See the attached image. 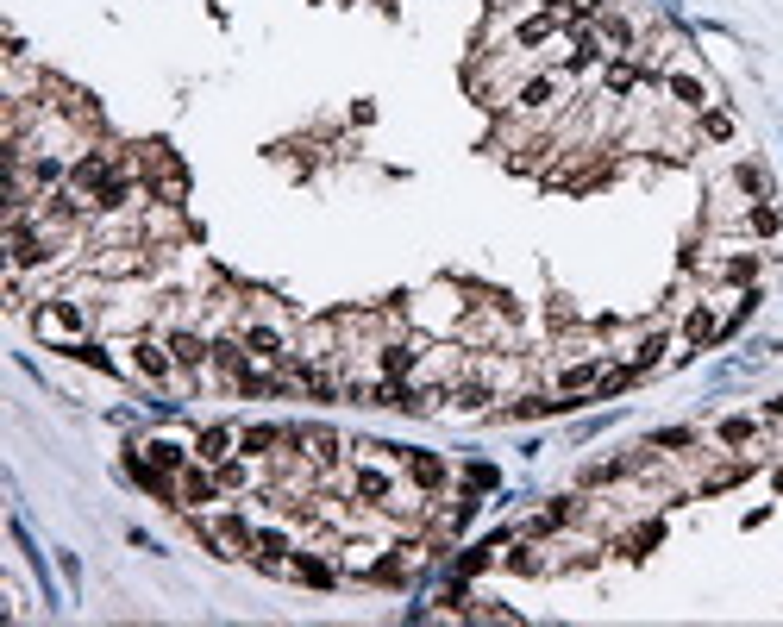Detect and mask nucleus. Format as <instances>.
I'll return each instance as SVG.
<instances>
[{
	"label": "nucleus",
	"mask_w": 783,
	"mask_h": 627,
	"mask_svg": "<svg viewBox=\"0 0 783 627\" xmlns=\"http://www.w3.org/2000/svg\"><path fill=\"white\" fill-rule=\"evenodd\" d=\"M289 577H295V584H314V590H332V584H339V565L301 552V559H289Z\"/></svg>",
	"instance_id": "nucleus-13"
},
{
	"label": "nucleus",
	"mask_w": 783,
	"mask_h": 627,
	"mask_svg": "<svg viewBox=\"0 0 783 627\" xmlns=\"http://www.w3.org/2000/svg\"><path fill=\"white\" fill-rule=\"evenodd\" d=\"M702 138H733V113L727 107H702Z\"/></svg>",
	"instance_id": "nucleus-27"
},
{
	"label": "nucleus",
	"mask_w": 783,
	"mask_h": 627,
	"mask_svg": "<svg viewBox=\"0 0 783 627\" xmlns=\"http://www.w3.org/2000/svg\"><path fill=\"white\" fill-rule=\"evenodd\" d=\"M145 458L157 464V471H170V477H182V464H188V452H182V446H170V439H151Z\"/></svg>",
	"instance_id": "nucleus-23"
},
{
	"label": "nucleus",
	"mask_w": 783,
	"mask_h": 627,
	"mask_svg": "<svg viewBox=\"0 0 783 627\" xmlns=\"http://www.w3.org/2000/svg\"><path fill=\"white\" fill-rule=\"evenodd\" d=\"M715 276H721V283L752 289V283H758V251H733V258H721V264H715Z\"/></svg>",
	"instance_id": "nucleus-18"
},
{
	"label": "nucleus",
	"mask_w": 783,
	"mask_h": 627,
	"mask_svg": "<svg viewBox=\"0 0 783 627\" xmlns=\"http://www.w3.org/2000/svg\"><path fill=\"white\" fill-rule=\"evenodd\" d=\"M239 339H245V352H251L257 364H282V358H289V345H282V327H270V320H245Z\"/></svg>",
	"instance_id": "nucleus-4"
},
{
	"label": "nucleus",
	"mask_w": 783,
	"mask_h": 627,
	"mask_svg": "<svg viewBox=\"0 0 783 627\" xmlns=\"http://www.w3.org/2000/svg\"><path fill=\"white\" fill-rule=\"evenodd\" d=\"M771 421H783V396H777V402H771Z\"/></svg>",
	"instance_id": "nucleus-30"
},
{
	"label": "nucleus",
	"mask_w": 783,
	"mask_h": 627,
	"mask_svg": "<svg viewBox=\"0 0 783 627\" xmlns=\"http://www.w3.org/2000/svg\"><path fill=\"white\" fill-rule=\"evenodd\" d=\"M276 446H289V427H276V421L239 427V452H245V458H276Z\"/></svg>",
	"instance_id": "nucleus-7"
},
{
	"label": "nucleus",
	"mask_w": 783,
	"mask_h": 627,
	"mask_svg": "<svg viewBox=\"0 0 783 627\" xmlns=\"http://www.w3.org/2000/svg\"><path fill=\"white\" fill-rule=\"evenodd\" d=\"M758 433H765V427H758L752 414H733V421H721V427H715V439H721V446H752Z\"/></svg>",
	"instance_id": "nucleus-21"
},
{
	"label": "nucleus",
	"mask_w": 783,
	"mask_h": 627,
	"mask_svg": "<svg viewBox=\"0 0 783 627\" xmlns=\"http://www.w3.org/2000/svg\"><path fill=\"white\" fill-rule=\"evenodd\" d=\"M132 370H138V377H151V383H163L176 370V352H170V345H157V339H138L132 345Z\"/></svg>",
	"instance_id": "nucleus-8"
},
{
	"label": "nucleus",
	"mask_w": 783,
	"mask_h": 627,
	"mask_svg": "<svg viewBox=\"0 0 783 627\" xmlns=\"http://www.w3.org/2000/svg\"><path fill=\"white\" fill-rule=\"evenodd\" d=\"M170 352H176V370H201V364H213V339H201V333H170Z\"/></svg>",
	"instance_id": "nucleus-12"
},
{
	"label": "nucleus",
	"mask_w": 783,
	"mask_h": 627,
	"mask_svg": "<svg viewBox=\"0 0 783 627\" xmlns=\"http://www.w3.org/2000/svg\"><path fill=\"white\" fill-rule=\"evenodd\" d=\"M733 189L752 195V201H771V170L758 164V157H740V164H733Z\"/></svg>",
	"instance_id": "nucleus-14"
},
{
	"label": "nucleus",
	"mask_w": 783,
	"mask_h": 627,
	"mask_svg": "<svg viewBox=\"0 0 783 627\" xmlns=\"http://www.w3.org/2000/svg\"><path fill=\"white\" fill-rule=\"evenodd\" d=\"M558 408H577V402H558V396H514L508 408H502V421H539V414H558Z\"/></svg>",
	"instance_id": "nucleus-15"
},
{
	"label": "nucleus",
	"mask_w": 783,
	"mask_h": 627,
	"mask_svg": "<svg viewBox=\"0 0 783 627\" xmlns=\"http://www.w3.org/2000/svg\"><path fill=\"white\" fill-rule=\"evenodd\" d=\"M213 471H220V490H245V483H251V458L245 452L239 458H220Z\"/></svg>",
	"instance_id": "nucleus-26"
},
{
	"label": "nucleus",
	"mask_w": 783,
	"mask_h": 627,
	"mask_svg": "<svg viewBox=\"0 0 783 627\" xmlns=\"http://www.w3.org/2000/svg\"><path fill=\"white\" fill-rule=\"evenodd\" d=\"M176 483H182V508H207V502H220V471H213V464H201V458H188Z\"/></svg>",
	"instance_id": "nucleus-2"
},
{
	"label": "nucleus",
	"mask_w": 783,
	"mask_h": 627,
	"mask_svg": "<svg viewBox=\"0 0 783 627\" xmlns=\"http://www.w3.org/2000/svg\"><path fill=\"white\" fill-rule=\"evenodd\" d=\"M740 226H746V232H758V239H771V232H777V226H783V220H777V207H771V201H752V207H746V220H740Z\"/></svg>",
	"instance_id": "nucleus-25"
},
{
	"label": "nucleus",
	"mask_w": 783,
	"mask_h": 627,
	"mask_svg": "<svg viewBox=\"0 0 783 627\" xmlns=\"http://www.w3.org/2000/svg\"><path fill=\"white\" fill-rule=\"evenodd\" d=\"M664 88H671V95H677L683 107H696V113L708 107V88H702L696 76H683V69H677V76H664Z\"/></svg>",
	"instance_id": "nucleus-22"
},
{
	"label": "nucleus",
	"mask_w": 783,
	"mask_h": 627,
	"mask_svg": "<svg viewBox=\"0 0 783 627\" xmlns=\"http://www.w3.org/2000/svg\"><path fill=\"white\" fill-rule=\"evenodd\" d=\"M740 477H752V458H727V464H715V471L702 477V496H721V490H733Z\"/></svg>",
	"instance_id": "nucleus-20"
},
{
	"label": "nucleus",
	"mask_w": 783,
	"mask_h": 627,
	"mask_svg": "<svg viewBox=\"0 0 783 627\" xmlns=\"http://www.w3.org/2000/svg\"><path fill=\"white\" fill-rule=\"evenodd\" d=\"M646 76V63H633V57H614L608 69H602V88L608 95H633V82Z\"/></svg>",
	"instance_id": "nucleus-19"
},
{
	"label": "nucleus",
	"mask_w": 783,
	"mask_h": 627,
	"mask_svg": "<svg viewBox=\"0 0 783 627\" xmlns=\"http://www.w3.org/2000/svg\"><path fill=\"white\" fill-rule=\"evenodd\" d=\"M32 327H38L44 339H76V333L88 327V314L76 308V301H51V308H38V314H32Z\"/></svg>",
	"instance_id": "nucleus-3"
},
{
	"label": "nucleus",
	"mask_w": 783,
	"mask_h": 627,
	"mask_svg": "<svg viewBox=\"0 0 783 627\" xmlns=\"http://www.w3.org/2000/svg\"><path fill=\"white\" fill-rule=\"evenodd\" d=\"M232 446H239V433H232V427H201L195 458H201V464H220V458H232Z\"/></svg>",
	"instance_id": "nucleus-16"
},
{
	"label": "nucleus",
	"mask_w": 783,
	"mask_h": 627,
	"mask_svg": "<svg viewBox=\"0 0 783 627\" xmlns=\"http://www.w3.org/2000/svg\"><path fill=\"white\" fill-rule=\"evenodd\" d=\"M289 446H295V458L320 464V471L339 464V433H332V427H289Z\"/></svg>",
	"instance_id": "nucleus-1"
},
{
	"label": "nucleus",
	"mask_w": 783,
	"mask_h": 627,
	"mask_svg": "<svg viewBox=\"0 0 783 627\" xmlns=\"http://www.w3.org/2000/svg\"><path fill=\"white\" fill-rule=\"evenodd\" d=\"M558 101H564V69H545V76H533V82L514 95L520 113H545V107H558Z\"/></svg>",
	"instance_id": "nucleus-5"
},
{
	"label": "nucleus",
	"mask_w": 783,
	"mask_h": 627,
	"mask_svg": "<svg viewBox=\"0 0 783 627\" xmlns=\"http://www.w3.org/2000/svg\"><path fill=\"white\" fill-rule=\"evenodd\" d=\"M351 490H358V502H376V508H389V496H395V477L383 471V464H358V477H351Z\"/></svg>",
	"instance_id": "nucleus-11"
},
{
	"label": "nucleus",
	"mask_w": 783,
	"mask_h": 627,
	"mask_svg": "<svg viewBox=\"0 0 783 627\" xmlns=\"http://www.w3.org/2000/svg\"><path fill=\"white\" fill-rule=\"evenodd\" d=\"M664 352H671V327H646L633 339V352H627V364L639 370V377H646L652 364H664Z\"/></svg>",
	"instance_id": "nucleus-9"
},
{
	"label": "nucleus",
	"mask_w": 783,
	"mask_h": 627,
	"mask_svg": "<svg viewBox=\"0 0 783 627\" xmlns=\"http://www.w3.org/2000/svg\"><path fill=\"white\" fill-rule=\"evenodd\" d=\"M470 483H477V490H495V464H470Z\"/></svg>",
	"instance_id": "nucleus-29"
},
{
	"label": "nucleus",
	"mask_w": 783,
	"mask_h": 627,
	"mask_svg": "<svg viewBox=\"0 0 783 627\" xmlns=\"http://www.w3.org/2000/svg\"><path fill=\"white\" fill-rule=\"evenodd\" d=\"M658 540H664V527H658V521H646V527H639L633 540H627V559H646V552H652Z\"/></svg>",
	"instance_id": "nucleus-28"
},
{
	"label": "nucleus",
	"mask_w": 783,
	"mask_h": 627,
	"mask_svg": "<svg viewBox=\"0 0 783 627\" xmlns=\"http://www.w3.org/2000/svg\"><path fill=\"white\" fill-rule=\"evenodd\" d=\"M683 339H690V345H715V339H721V314L708 308V301H702V308H690V320H683Z\"/></svg>",
	"instance_id": "nucleus-17"
},
{
	"label": "nucleus",
	"mask_w": 783,
	"mask_h": 627,
	"mask_svg": "<svg viewBox=\"0 0 783 627\" xmlns=\"http://www.w3.org/2000/svg\"><path fill=\"white\" fill-rule=\"evenodd\" d=\"M376 370H383V377H414L420 352H414L408 339H383V345H376Z\"/></svg>",
	"instance_id": "nucleus-10"
},
{
	"label": "nucleus",
	"mask_w": 783,
	"mask_h": 627,
	"mask_svg": "<svg viewBox=\"0 0 783 627\" xmlns=\"http://www.w3.org/2000/svg\"><path fill=\"white\" fill-rule=\"evenodd\" d=\"M401 471H408V483H414V490H426V496H439L445 483H452L445 458H433V452H408V458H401Z\"/></svg>",
	"instance_id": "nucleus-6"
},
{
	"label": "nucleus",
	"mask_w": 783,
	"mask_h": 627,
	"mask_svg": "<svg viewBox=\"0 0 783 627\" xmlns=\"http://www.w3.org/2000/svg\"><path fill=\"white\" fill-rule=\"evenodd\" d=\"M696 439H702L696 427H664V433H652V439H646V446H652V452H690Z\"/></svg>",
	"instance_id": "nucleus-24"
}]
</instances>
